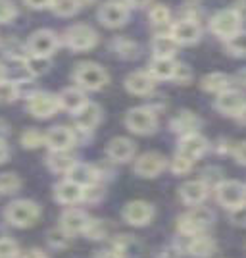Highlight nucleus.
<instances>
[{
    "label": "nucleus",
    "instance_id": "13",
    "mask_svg": "<svg viewBox=\"0 0 246 258\" xmlns=\"http://www.w3.org/2000/svg\"><path fill=\"white\" fill-rule=\"evenodd\" d=\"M170 35L175 39L177 44H194L202 37V29L196 23V20H179L172 25Z\"/></svg>",
    "mask_w": 246,
    "mask_h": 258
},
{
    "label": "nucleus",
    "instance_id": "6",
    "mask_svg": "<svg viewBox=\"0 0 246 258\" xmlns=\"http://www.w3.org/2000/svg\"><path fill=\"white\" fill-rule=\"evenodd\" d=\"M56 48H58V37L50 29H39L27 39V52H29V56L50 58Z\"/></svg>",
    "mask_w": 246,
    "mask_h": 258
},
{
    "label": "nucleus",
    "instance_id": "32",
    "mask_svg": "<svg viewBox=\"0 0 246 258\" xmlns=\"http://www.w3.org/2000/svg\"><path fill=\"white\" fill-rule=\"evenodd\" d=\"M114 46H116V52L121 58H125V60H133V58L139 56V44L135 43V41H131V39H123V37L116 39Z\"/></svg>",
    "mask_w": 246,
    "mask_h": 258
},
{
    "label": "nucleus",
    "instance_id": "55",
    "mask_svg": "<svg viewBox=\"0 0 246 258\" xmlns=\"http://www.w3.org/2000/svg\"><path fill=\"white\" fill-rule=\"evenodd\" d=\"M236 81H238L240 85H246V70H242V72L236 76Z\"/></svg>",
    "mask_w": 246,
    "mask_h": 258
},
{
    "label": "nucleus",
    "instance_id": "8",
    "mask_svg": "<svg viewBox=\"0 0 246 258\" xmlns=\"http://www.w3.org/2000/svg\"><path fill=\"white\" fill-rule=\"evenodd\" d=\"M98 20H100L102 25H106V27H110V29L121 27V25L129 20L127 2L110 0V2H106V4H102L100 10H98Z\"/></svg>",
    "mask_w": 246,
    "mask_h": 258
},
{
    "label": "nucleus",
    "instance_id": "45",
    "mask_svg": "<svg viewBox=\"0 0 246 258\" xmlns=\"http://www.w3.org/2000/svg\"><path fill=\"white\" fill-rule=\"evenodd\" d=\"M191 77H193V72H191V68H189V66L177 64L175 74H173V79H175V81H179V83H189V81H191Z\"/></svg>",
    "mask_w": 246,
    "mask_h": 258
},
{
    "label": "nucleus",
    "instance_id": "41",
    "mask_svg": "<svg viewBox=\"0 0 246 258\" xmlns=\"http://www.w3.org/2000/svg\"><path fill=\"white\" fill-rule=\"evenodd\" d=\"M102 195H104V189H102L97 181L91 183V185H87V187H83V199L89 201V203H97V201H100Z\"/></svg>",
    "mask_w": 246,
    "mask_h": 258
},
{
    "label": "nucleus",
    "instance_id": "54",
    "mask_svg": "<svg viewBox=\"0 0 246 258\" xmlns=\"http://www.w3.org/2000/svg\"><path fill=\"white\" fill-rule=\"evenodd\" d=\"M98 258H123L119 254L118 250H112V252H104V254H100Z\"/></svg>",
    "mask_w": 246,
    "mask_h": 258
},
{
    "label": "nucleus",
    "instance_id": "9",
    "mask_svg": "<svg viewBox=\"0 0 246 258\" xmlns=\"http://www.w3.org/2000/svg\"><path fill=\"white\" fill-rule=\"evenodd\" d=\"M219 205L233 210L238 205L246 203V187L240 181H221L215 189Z\"/></svg>",
    "mask_w": 246,
    "mask_h": 258
},
{
    "label": "nucleus",
    "instance_id": "4",
    "mask_svg": "<svg viewBox=\"0 0 246 258\" xmlns=\"http://www.w3.org/2000/svg\"><path fill=\"white\" fill-rule=\"evenodd\" d=\"M41 216L39 206L31 201H16L8 206L6 218L12 226L16 227H29L37 222V218Z\"/></svg>",
    "mask_w": 246,
    "mask_h": 258
},
{
    "label": "nucleus",
    "instance_id": "16",
    "mask_svg": "<svg viewBox=\"0 0 246 258\" xmlns=\"http://www.w3.org/2000/svg\"><path fill=\"white\" fill-rule=\"evenodd\" d=\"M154 216L152 205L144 203V201H133L123 208V218L127 220L131 226H146Z\"/></svg>",
    "mask_w": 246,
    "mask_h": 258
},
{
    "label": "nucleus",
    "instance_id": "40",
    "mask_svg": "<svg viewBox=\"0 0 246 258\" xmlns=\"http://www.w3.org/2000/svg\"><path fill=\"white\" fill-rule=\"evenodd\" d=\"M85 233L91 239H102L104 233H106V226L100 220H89V224L85 227Z\"/></svg>",
    "mask_w": 246,
    "mask_h": 258
},
{
    "label": "nucleus",
    "instance_id": "38",
    "mask_svg": "<svg viewBox=\"0 0 246 258\" xmlns=\"http://www.w3.org/2000/svg\"><path fill=\"white\" fill-rule=\"evenodd\" d=\"M44 143V135L37 129H27L22 135V145L25 149H37Z\"/></svg>",
    "mask_w": 246,
    "mask_h": 258
},
{
    "label": "nucleus",
    "instance_id": "36",
    "mask_svg": "<svg viewBox=\"0 0 246 258\" xmlns=\"http://www.w3.org/2000/svg\"><path fill=\"white\" fill-rule=\"evenodd\" d=\"M18 95H20V89L14 81H6V79L0 81V104H8L12 100H16Z\"/></svg>",
    "mask_w": 246,
    "mask_h": 258
},
{
    "label": "nucleus",
    "instance_id": "56",
    "mask_svg": "<svg viewBox=\"0 0 246 258\" xmlns=\"http://www.w3.org/2000/svg\"><path fill=\"white\" fill-rule=\"evenodd\" d=\"M4 76H6V70H4V66L0 64V81L4 79Z\"/></svg>",
    "mask_w": 246,
    "mask_h": 258
},
{
    "label": "nucleus",
    "instance_id": "51",
    "mask_svg": "<svg viewBox=\"0 0 246 258\" xmlns=\"http://www.w3.org/2000/svg\"><path fill=\"white\" fill-rule=\"evenodd\" d=\"M23 258H48L46 254H44L43 250H37V248H33V250H29V252H25V256Z\"/></svg>",
    "mask_w": 246,
    "mask_h": 258
},
{
    "label": "nucleus",
    "instance_id": "15",
    "mask_svg": "<svg viewBox=\"0 0 246 258\" xmlns=\"http://www.w3.org/2000/svg\"><path fill=\"white\" fill-rule=\"evenodd\" d=\"M44 143L48 145V149L52 152L69 151L75 143V135L71 129L64 127V125H58V127H52L44 135Z\"/></svg>",
    "mask_w": 246,
    "mask_h": 258
},
{
    "label": "nucleus",
    "instance_id": "2",
    "mask_svg": "<svg viewBox=\"0 0 246 258\" xmlns=\"http://www.w3.org/2000/svg\"><path fill=\"white\" fill-rule=\"evenodd\" d=\"M125 125L129 127V131H133L137 135H148V133H154L158 127V118L152 108L139 106L127 112Z\"/></svg>",
    "mask_w": 246,
    "mask_h": 258
},
{
    "label": "nucleus",
    "instance_id": "7",
    "mask_svg": "<svg viewBox=\"0 0 246 258\" xmlns=\"http://www.w3.org/2000/svg\"><path fill=\"white\" fill-rule=\"evenodd\" d=\"M240 23H242V20L231 8V10L217 12L214 18L210 20V29H212L214 35H217V37H221V39L227 41L229 37H233L235 33L240 31Z\"/></svg>",
    "mask_w": 246,
    "mask_h": 258
},
{
    "label": "nucleus",
    "instance_id": "52",
    "mask_svg": "<svg viewBox=\"0 0 246 258\" xmlns=\"http://www.w3.org/2000/svg\"><path fill=\"white\" fill-rule=\"evenodd\" d=\"M148 4L150 0H127V6H135V8H144Z\"/></svg>",
    "mask_w": 246,
    "mask_h": 258
},
{
    "label": "nucleus",
    "instance_id": "19",
    "mask_svg": "<svg viewBox=\"0 0 246 258\" xmlns=\"http://www.w3.org/2000/svg\"><path fill=\"white\" fill-rule=\"evenodd\" d=\"M58 104H60V108H64L67 112L75 114V112H79V110L87 104V97L81 89L69 87V89H64V91L58 95Z\"/></svg>",
    "mask_w": 246,
    "mask_h": 258
},
{
    "label": "nucleus",
    "instance_id": "30",
    "mask_svg": "<svg viewBox=\"0 0 246 258\" xmlns=\"http://www.w3.org/2000/svg\"><path fill=\"white\" fill-rule=\"evenodd\" d=\"M75 164L73 156L69 154L67 151H62V152H54L52 156L48 158V166L52 168L54 172H64L67 173L69 172V168Z\"/></svg>",
    "mask_w": 246,
    "mask_h": 258
},
{
    "label": "nucleus",
    "instance_id": "3",
    "mask_svg": "<svg viewBox=\"0 0 246 258\" xmlns=\"http://www.w3.org/2000/svg\"><path fill=\"white\" fill-rule=\"evenodd\" d=\"M214 220V214L210 208H204V206H194L191 212H187L185 216L179 218V231L185 233V235H198L202 229L212 224Z\"/></svg>",
    "mask_w": 246,
    "mask_h": 258
},
{
    "label": "nucleus",
    "instance_id": "37",
    "mask_svg": "<svg viewBox=\"0 0 246 258\" xmlns=\"http://www.w3.org/2000/svg\"><path fill=\"white\" fill-rule=\"evenodd\" d=\"M22 181L16 173H0V193H16Z\"/></svg>",
    "mask_w": 246,
    "mask_h": 258
},
{
    "label": "nucleus",
    "instance_id": "46",
    "mask_svg": "<svg viewBox=\"0 0 246 258\" xmlns=\"http://www.w3.org/2000/svg\"><path fill=\"white\" fill-rule=\"evenodd\" d=\"M69 233H65L64 229H58V231H50V243H52L54 247H65L67 243H69Z\"/></svg>",
    "mask_w": 246,
    "mask_h": 258
},
{
    "label": "nucleus",
    "instance_id": "48",
    "mask_svg": "<svg viewBox=\"0 0 246 258\" xmlns=\"http://www.w3.org/2000/svg\"><path fill=\"white\" fill-rule=\"evenodd\" d=\"M23 2L33 10H44V8H50L52 4V0H23Z\"/></svg>",
    "mask_w": 246,
    "mask_h": 258
},
{
    "label": "nucleus",
    "instance_id": "21",
    "mask_svg": "<svg viewBox=\"0 0 246 258\" xmlns=\"http://www.w3.org/2000/svg\"><path fill=\"white\" fill-rule=\"evenodd\" d=\"M98 121H100V108H98V104L87 102L79 112H75V125L81 131L95 129L98 125Z\"/></svg>",
    "mask_w": 246,
    "mask_h": 258
},
{
    "label": "nucleus",
    "instance_id": "5",
    "mask_svg": "<svg viewBox=\"0 0 246 258\" xmlns=\"http://www.w3.org/2000/svg\"><path fill=\"white\" fill-rule=\"evenodd\" d=\"M65 41H67V46L71 50H77V52H83V50H91L93 46H97L98 43V33L89 27L85 23H77V25H71L67 33H65Z\"/></svg>",
    "mask_w": 246,
    "mask_h": 258
},
{
    "label": "nucleus",
    "instance_id": "33",
    "mask_svg": "<svg viewBox=\"0 0 246 258\" xmlns=\"http://www.w3.org/2000/svg\"><path fill=\"white\" fill-rule=\"evenodd\" d=\"M227 50L233 56H246V31H238L227 39Z\"/></svg>",
    "mask_w": 246,
    "mask_h": 258
},
{
    "label": "nucleus",
    "instance_id": "42",
    "mask_svg": "<svg viewBox=\"0 0 246 258\" xmlns=\"http://www.w3.org/2000/svg\"><path fill=\"white\" fill-rule=\"evenodd\" d=\"M229 218L235 226H246V203L238 205L236 208L229 210Z\"/></svg>",
    "mask_w": 246,
    "mask_h": 258
},
{
    "label": "nucleus",
    "instance_id": "14",
    "mask_svg": "<svg viewBox=\"0 0 246 258\" xmlns=\"http://www.w3.org/2000/svg\"><path fill=\"white\" fill-rule=\"evenodd\" d=\"M166 170V158L160 152H146L135 162V172L140 177H156Z\"/></svg>",
    "mask_w": 246,
    "mask_h": 258
},
{
    "label": "nucleus",
    "instance_id": "20",
    "mask_svg": "<svg viewBox=\"0 0 246 258\" xmlns=\"http://www.w3.org/2000/svg\"><path fill=\"white\" fill-rule=\"evenodd\" d=\"M208 197V183L202 179L187 181L181 187V199L191 206H198Z\"/></svg>",
    "mask_w": 246,
    "mask_h": 258
},
{
    "label": "nucleus",
    "instance_id": "44",
    "mask_svg": "<svg viewBox=\"0 0 246 258\" xmlns=\"http://www.w3.org/2000/svg\"><path fill=\"white\" fill-rule=\"evenodd\" d=\"M18 245L10 239H0V258H16Z\"/></svg>",
    "mask_w": 246,
    "mask_h": 258
},
{
    "label": "nucleus",
    "instance_id": "12",
    "mask_svg": "<svg viewBox=\"0 0 246 258\" xmlns=\"http://www.w3.org/2000/svg\"><path fill=\"white\" fill-rule=\"evenodd\" d=\"M206 151H208V141L204 139L200 133H189V135H183L177 154L187 160L196 162L200 156H204Z\"/></svg>",
    "mask_w": 246,
    "mask_h": 258
},
{
    "label": "nucleus",
    "instance_id": "47",
    "mask_svg": "<svg viewBox=\"0 0 246 258\" xmlns=\"http://www.w3.org/2000/svg\"><path fill=\"white\" fill-rule=\"evenodd\" d=\"M233 154H235V160L238 162V164L246 166V141H242V143H238V145H236Z\"/></svg>",
    "mask_w": 246,
    "mask_h": 258
},
{
    "label": "nucleus",
    "instance_id": "34",
    "mask_svg": "<svg viewBox=\"0 0 246 258\" xmlns=\"http://www.w3.org/2000/svg\"><path fill=\"white\" fill-rule=\"evenodd\" d=\"M25 66H27V72L33 76H43L48 72L50 68V60L48 58H41V56H27L25 58Z\"/></svg>",
    "mask_w": 246,
    "mask_h": 258
},
{
    "label": "nucleus",
    "instance_id": "28",
    "mask_svg": "<svg viewBox=\"0 0 246 258\" xmlns=\"http://www.w3.org/2000/svg\"><path fill=\"white\" fill-rule=\"evenodd\" d=\"M200 85H202L204 91H208V93H217V95H219V93H223V91L229 89L231 77L221 74V72H215V74H210V76L204 77Z\"/></svg>",
    "mask_w": 246,
    "mask_h": 258
},
{
    "label": "nucleus",
    "instance_id": "26",
    "mask_svg": "<svg viewBox=\"0 0 246 258\" xmlns=\"http://www.w3.org/2000/svg\"><path fill=\"white\" fill-rule=\"evenodd\" d=\"M200 125V119L194 116L193 112L185 110V112H179L172 121L173 131L181 133V135H189V133H196V127Z\"/></svg>",
    "mask_w": 246,
    "mask_h": 258
},
{
    "label": "nucleus",
    "instance_id": "17",
    "mask_svg": "<svg viewBox=\"0 0 246 258\" xmlns=\"http://www.w3.org/2000/svg\"><path fill=\"white\" fill-rule=\"evenodd\" d=\"M106 152L114 162H129L135 156V143L125 137H116L108 143Z\"/></svg>",
    "mask_w": 246,
    "mask_h": 258
},
{
    "label": "nucleus",
    "instance_id": "31",
    "mask_svg": "<svg viewBox=\"0 0 246 258\" xmlns=\"http://www.w3.org/2000/svg\"><path fill=\"white\" fill-rule=\"evenodd\" d=\"M50 8L56 16H62V18H69L77 14V10L81 8V2L79 0H52Z\"/></svg>",
    "mask_w": 246,
    "mask_h": 258
},
{
    "label": "nucleus",
    "instance_id": "43",
    "mask_svg": "<svg viewBox=\"0 0 246 258\" xmlns=\"http://www.w3.org/2000/svg\"><path fill=\"white\" fill-rule=\"evenodd\" d=\"M191 168H193V162L187 160V158H183V156H179V154H177L172 162V170H173V173H177V175L187 173Z\"/></svg>",
    "mask_w": 246,
    "mask_h": 258
},
{
    "label": "nucleus",
    "instance_id": "10",
    "mask_svg": "<svg viewBox=\"0 0 246 258\" xmlns=\"http://www.w3.org/2000/svg\"><path fill=\"white\" fill-rule=\"evenodd\" d=\"M27 108H29V114H33L35 118L46 119L58 112L60 104H58V97L56 95H50V93H35V95L29 97Z\"/></svg>",
    "mask_w": 246,
    "mask_h": 258
},
{
    "label": "nucleus",
    "instance_id": "25",
    "mask_svg": "<svg viewBox=\"0 0 246 258\" xmlns=\"http://www.w3.org/2000/svg\"><path fill=\"white\" fill-rule=\"evenodd\" d=\"M179 44L175 43L172 35H156L152 41V52L154 58H173Z\"/></svg>",
    "mask_w": 246,
    "mask_h": 258
},
{
    "label": "nucleus",
    "instance_id": "49",
    "mask_svg": "<svg viewBox=\"0 0 246 258\" xmlns=\"http://www.w3.org/2000/svg\"><path fill=\"white\" fill-rule=\"evenodd\" d=\"M233 10L236 12V16L240 20H246V0H238L235 6H233Z\"/></svg>",
    "mask_w": 246,
    "mask_h": 258
},
{
    "label": "nucleus",
    "instance_id": "39",
    "mask_svg": "<svg viewBox=\"0 0 246 258\" xmlns=\"http://www.w3.org/2000/svg\"><path fill=\"white\" fill-rule=\"evenodd\" d=\"M18 16V6L12 0H0V23H8Z\"/></svg>",
    "mask_w": 246,
    "mask_h": 258
},
{
    "label": "nucleus",
    "instance_id": "1",
    "mask_svg": "<svg viewBox=\"0 0 246 258\" xmlns=\"http://www.w3.org/2000/svg\"><path fill=\"white\" fill-rule=\"evenodd\" d=\"M73 79L77 81V85L87 89V91H100L108 83L110 77L102 66L93 64V62H83L75 68Z\"/></svg>",
    "mask_w": 246,
    "mask_h": 258
},
{
    "label": "nucleus",
    "instance_id": "27",
    "mask_svg": "<svg viewBox=\"0 0 246 258\" xmlns=\"http://www.w3.org/2000/svg\"><path fill=\"white\" fill-rule=\"evenodd\" d=\"M177 64L173 62V58H154L150 62L148 74L154 79H173Z\"/></svg>",
    "mask_w": 246,
    "mask_h": 258
},
{
    "label": "nucleus",
    "instance_id": "35",
    "mask_svg": "<svg viewBox=\"0 0 246 258\" xmlns=\"http://www.w3.org/2000/svg\"><path fill=\"white\" fill-rule=\"evenodd\" d=\"M148 18L154 25H166V23H170L172 12H170L168 6H163V4H156V6H152V8H150Z\"/></svg>",
    "mask_w": 246,
    "mask_h": 258
},
{
    "label": "nucleus",
    "instance_id": "18",
    "mask_svg": "<svg viewBox=\"0 0 246 258\" xmlns=\"http://www.w3.org/2000/svg\"><path fill=\"white\" fill-rule=\"evenodd\" d=\"M154 85H156L154 77L150 76L148 72H133L125 79V87L133 95H148L154 91Z\"/></svg>",
    "mask_w": 246,
    "mask_h": 258
},
{
    "label": "nucleus",
    "instance_id": "29",
    "mask_svg": "<svg viewBox=\"0 0 246 258\" xmlns=\"http://www.w3.org/2000/svg\"><path fill=\"white\" fill-rule=\"evenodd\" d=\"M189 250H191V254H194V256H200V258L210 256L215 250V243L210 237L193 235V241H191V245H189Z\"/></svg>",
    "mask_w": 246,
    "mask_h": 258
},
{
    "label": "nucleus",
    "instance_id": "22",
    "mask_svg": "<svg viewBox=\"0 0 246 258\" xmlns=\"http://www.w3.org/2000/svg\"><path fill=\"white\" fill-rule=\"evenodd\" d=\"M54 197L62 203V205H75L83 199V187H79L77 183L73 181H62L56 185V191H54Z\"/></svg>",
    "mask_w": 246,
    "mask_h": 258
},
{
    "label": "nucleus",
    "instance_id": "23",
    "mask_svg": "<svg viewBox=\"0 0 246 258\" xmlns=\"http://www.w3.org/2000/svg\"><path fill=\"white\" fill-rule=\"evenodd\" d=\"M87 224H89V218L83 210H77V208H71V210H67L64 212L62 216V229H64L65 233H81V231H85Z\"/></svg>",
    "mask_w": 246,
    "mask_h": 258
},
{
    "label": "nucleus",
    "instance_id": "53",
    "mask_svg": "<svg viewBox=\"0 0 246 258\" xmlns=\"http://www.w3.org/2000/svg\"><path fill=\"white\" fill-rule=\"evenodd\" d=\"M235 118L238 119V121H240V123H242V125H246V106L242 108V110H240V112H238V114H236Z\"/></svg>",
    "mask_w": 246,
    "mask_h": 258
},
{
    "label": "nucleus",
    "instance_id": "50",
    "mask_svg": "<svg viewBox=\"0 0 246 258\" xmlns=\"http://www.w3.org/2000/svg\"><path fill=\"white\" fill-rule=\"evenodd\" d=\"M8 156H10V151H8V147H6V143L0 139V164L2 162L8 160Z\"/></svg>",
    "mask_w": 246,
    "mask_h": 258
},
{
    "label": "nucleus",
    "instance_id": "24",
    "mask_svg": "<svg viewBox=\"0 0 246 258\" xmlns=\"http://www.w3.org/2000/svg\"><path fill=\"white\" fill-rule=\"evenodd\" d=\"M67 179L77 183L79 187H87V185L97 181V172H95V168L89 166V164L75 162L73 166L69 168V172H67Z\"/></svg>",
    "mask_w": 246,
    "mask_h": 258
},
{
    "label": "nucleus",
    "instance_id": "11",
    "mask_svg": "<svg viewBox=\"0 0 246 258\" xmlns=\"http://www.w3.org/2000/svg\"><path fill=\"white\" fill-rule=\"evenodd\" d=\"M244 106L246 95L242 91H236V89H227L223 93H219L217 100H215V108L225 116H236Z\"/></svg>",
    "mask_w": 246,
    "mask_h": 258
}]
</instances>
